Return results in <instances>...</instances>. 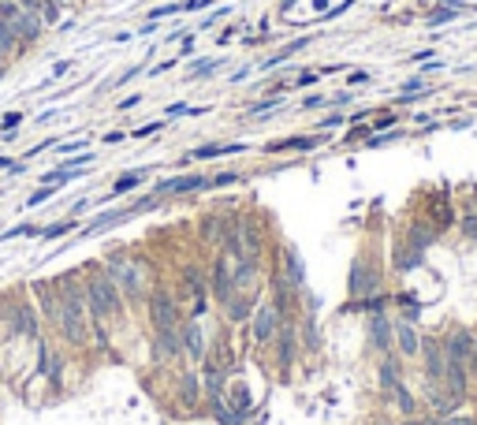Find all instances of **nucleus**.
I'll use <instances>...</instances> for the list:
<instances>
[{
    "mask_svg": "<svg viewBox=\"0 0 477 425\" xmlns=\"http://www.w3.org/2000/svg\"><path fill=\"white\" fill-rule=\"evenodd\" d=\"M23 45H19V37H16V30H11V23L8 19H0V52H19Z\"/></svg>",
    "mask_w": 477,
    "mask_h": 425,
    "instance_id": "obj_33",
    "label": "nucleus"
},
{
    "mask_svg": "<svg viewBox=\"0 0 477 425\" xmlns=\"http://www.w3.org/2000/svg\"><path fill=\"white\" fill-rule=\"evenodd\" d=\"M8 328L16 332V336L37 343L42 340V310H37L34 299H19L8 306Z\"/></svg>",
    "mask_w": 477,
    "mask_h": 425,
    "instance_id": "obj_11",
    "label": "nucleus"
},
{
    "mask_svg": "<svg viewBox=\"0 0 477 425\" xmlns=\"http://www.w3.org/2000/svg\"><path fill=\"white\" fill-rule=\"evenodd\" d=\"M347 291H351V299H366V295H377V291H384V287H380V265L369 258V254H358V258H354Z\"/></svg>",
    "mask_w": 477,
    "mask_h": 425,
    "instance_id": "obj_13",
    "label": "nucleus"
},
{
    "mask_svg": "<svg viewBox=\"0 0 477 425\" xmlns=\"http://www.w3.org/2000/svg\"><path fill=\"white\" fill-rule=\"evenodd\" d=\"M11 164H16L11 157H0V168H4V172H11Z\"/></svg>",
    "mask_w": 477,
    "mask_h": 425,
    "instance_id": "obj_55",
    "label": "nucleus"
},
{
    "mask_svg": "<svg viewBox=\"0 0 477 425\" xmlns=\"http://www.w3.org/2000/svg\"><path fill=\"white\" fill-rule=\"evenodd\" d=\"M198 191H209V176H202V172L171 176V179H161V183L153 187L157 198H187V194H198Z\"/></svg>",
    "mask_w": 477,
    "mask_h": 425,
    "instance_id": "obj_15",
    "label": "nucleus"
},
{
    "mask_svg": "<svg viewBox=\"0 0 477 425\" xmlns=\"http://www.w3.org/2000/svg\"><path fill=\"white\" fill-rule=\"evenodd\" d=\"M462 235L477 239V212H462Z\"/></svg>",
    "mask_w": 477,
    "mask_h": 425,
    "instance_id": "obj_40",
    "label": "nucleus"
},
{
    "mask_svg": "<svg viewBox=\"0 0 477 425\" xmlns=\"http://www.w3.org/2000/svg\"><path fill=\"white\" fill-rule=\"evenodd\" d=\"M369 425H395V421H388V418H377V421H369Z\"/></svg>",
    "mask_w": 477,
    "mask_h": 425,
    "instance_id": "obj_56",
    "label": "nucleus"
},
{
    "mask_svg": "<svg viewBox=\"0 0 477 425\" xmlns=\"http://www.w3.org/2000/svg\"><path fill=\"white\" fill-rule=\"evenodd\" d=\"M306 45H310V37H298V42H291V45H284L280 52H272V56H269V60H265V64H261V68H265V71L280 68V64H284V60H291V56H295V52H298V49H306Z\"/></svg>",
    "mask_w": 477,
    "mask_h": 425,
    "instance_id": "obj_28",
    "label": "nucleus"
},
{
    "mask_svg": "<svg viewBox=\"0 0 477 425\" xmlns=\"http://www.w3.org/2000/svg\"><path fill=\"white\" fill-rule=\"evenodd\" d=\"M78 228H83V220H78V217H71V212H68L64 220H52V224H45V228H42V235H37V239H42V243H52V239H68V235H75Z\"/></svg>",
    "mask_w": 477,
    "mask_h": 425,
    "instance_id": "obj_26",
    "label": "nucleus"
},
{
    "mask_svg": "<svg viewBox=\"0 0 477 425\" xmlns=\"http://www.w3.org/2000/svg\"><path fill=\"white\" fill-rule=\"evenodd\" d=\"M351 86H362V83H369V71H351V78H347Z\"/></svg>",
    "mask_w": 477,
    "mask_h": 425,
    "instance_id": "obj_50",
    "label": "nucleus"
},
{
    "mask_svg": "<svg viewBox=\"0 0 477 425\" xmlns=\"http://www.w3.org/2000/svg\"><path fill=\"white\" fill-rule=\"evenodd\" d=\"M224 228H228V212L220 209H209V212H198V243L202 246H220Z\"/></svg>",
    "mask_w": 477,
    "mask_h": 425,
    "instance_id": "obj_19",
    "label": "nucleus"
},
{
    "mask_svg": "<svg viewBox=\"0 0 477 425\" xmlns=\"http://www.w3.org/2000/svg\"><path fill=\"white\" fill-rule=\"evenodd\" d=\"M142 310H145V325L150 328H179L183 321H187V310H183V302L176 299V291H171V284L164 280V276L153 280Z\"/></svg>",
    "mask_w": 477,
    "mask_h": 425,
    "instance_id": "obj_3",
    "label": "nucleus"
},
{
    "mask_svg": "<svg viewBox=\"0 0 477 425\" xmlns=\"http://www.w3.org/2000/svg\"><path fill=\"white\" fill-rule=\"evenodd\" d=\"M462 8H440V11H433L429 16V26H444V23H452L455 16H459Z\"/></svg>",
    "mask_w": 477,
    "mask_h": 425,
    "instance_id": "obj_38",
    "label": "nucleus"
},
{
    "mask_svg": "<svg viewBox=\"0 0 477 425\" xmlns=\"http://www.w3.org/2000/svg\"><path fill=\"white\" fill-rule=\"evenodd\" d=\"M19 124H23V112H8V116H4V127H8V131H16Z\"/></svg>",
    "mask_w": 477,
    "mask_h": 425,
    "instance_id": "obj_49",
    "label": "nucleus"
},
{
    "mask_svg": "<svg viewBox=\"0 0 477 425\" xmlns=\"http://www.w3.org/2000/svg\"><path fill=\"white\" fill-rule=\"evenodd\" d=\"M171 395L179 400L183 414H202L205 410V392H202V373L198 366H179L171 377Z\"/></svg>",
    "mask_w": 477,
    "mask_h": 425,
    "instance_id": "obj_7",
    "label": "nucleus"
},
{
    "mask_svg": "<svg viewBox=\"0 0 477 425\" xmlns=\"http://www.w3.org/2000/svg\"><path fill=\"white\" fill-rule=\"evenodd\" d=\"M272 280H280L287 287H298V291H302V284H306V265H302L298 250L291 243H280L272 250Z\"/></svg>",
    "mask_w": 477,
    "mask_h": 425,
    "instance_id": "obj_10",
    "label": "nucleus"
},
{
    "mask_svg": "<svg viewBox=\"0 0 477 425\" xmlns=\"http://www.w3.org/2000/svg\"><path fill=\"white\" fill-rule=\"evenodd\" d=\"M328 135H291V138H280V142H269L265 153H287V150H298V153H310L317 145H325Z\"/></svg>",
    "mask_w": 477,
    "mask_h": 425,
    "instance_id": "obj_24",
    "label": "nucleus"
},
{
    "mask_svg": "<svg viewBox=\"0 0 477 425\" xmlns=\"http://www.w3.org/2000/svg\"><path fill=\"white\" fill-rule=\"evenodd\" d=\"M45 224H16V228H8V232H0V243H11V239H23V235H42Z\"/></svg>",
    "mask_w": 477,
    "mask_h": 425,
    "instance_id": "obj_34",
    "label": "nucleus"
},
{
    "mask_svg": "<svg viewBox=\"0 0 477 425\" xmlns=\"http://www.w3.org/2000/svg\"><path fill=\"white\" fill-rule=\"evenodd\" d=\"M164 16H179V4H161V8H153V11H150V23H161Z\"/></svg>",
    "mask_w": 477,
    "mask_h": 425,
    "instance_id": "obj_39",
    "label": "nucleus"
},
{
    "mask_svg": "<svg viewBox=\"0 0 477 425\" xmlns=\"http://www.w3.org/2000/svg\"><path fill=\"white\" fill-rule=\"evenodd\" d=\"M317 83V71H302L298 78H295V86H313Z\"/></svg>",
    "mask_w": 477,
    "mask_h": 425,
    "instance_id": "obj_48",
    "label": "nucleus"
},
{
    "mask_svg": "<svg viewBox=\"0 0 477 425\" xmlns=\"http://www.w3.org/2000/svg\"><path fill=\"white\" fill-rule=\"evenodd\" d=\"M71 71V64L68 60H64V64H56V68H52V78H64V75H68Z\"/></svg>",
    "mask_w": 477,
    "mask_h": 425,
    "instance_id": "obj_54",
    "label": "nucleus"
},
{
    "mask_svg": "<svg viewBox=\"0 0 477 425\" xmlns=\"http://www.w3.org/2000/svg\"><path fill=\"white\" fill-rule=\"evenodd\" d=\"M321 104H328V97L313 94V97H306V101H302V109H321Z\"/></svg>",
    "mask_w": 477,
    "mask_h": 425,
    "instance_id": "obj_46",
    "label": "nucleus"
},
{
    "mask_svg": "<svg viewBox=\"0 0 477 425\" xmlns=\"http://www.w3.org/2000/svg\"><path fill=\"white\" fill-rule=\"evenodd\" d=\"M246 142H209V145H198V150H191L187 157H183V164L191 161H213V157H228V153H243Z\"/></svg>",
    "mask_w": 477,
    "mask_h": 425,
    "instance_id": "obj_25",
    "label": "nucleus"
},
{
    "mask_svg": "<svg viewBox=\"0 0 477 425\" xmlns=\"http://www.w3.org/2000/svg\"><path fill=\"white\" fill-rule=\"evenodd\" d=\"M369 347L377 354H392L395 351V317H388V310L369 313Z\"/></svg>",
    "mask_w": 477,
    "mask_h": 425,
    "instance_id": "obj_18",
    "label": "nucleus"
},
{
    "mask_svg": "<svg viewBox=\"0 0 477 425\" xmlns=\"http://www.w3.org/2000/svg\"><path fill=\"white\" fill-rule=\"evenodd\" d=\"M392 403L399 407V414H403V418H410V414L418 410V400L410 395V388H406V384H399V388L392 392Z\"/></svg>",
    "mask_w": 477,
    "mask_h": 425,
    "instance_id": "obj_31",
    "label": "nucleus"
},
{
    "mask_svg": "<svg viewBox=\"0 0 477 425\" xmlns=\"http://www.w3.org/2000/svg\"><path fill=\"white\" fill-rule=\"evenodd\" d=\"M287 321H284V313L272 306L269 299H261L258 302V310H254V317H250V325L243 328L246 332V351H269L272 347V340L280 336V328H284Z\"/></svg>",
    "mask_w": 477,
    "mask_h": 425,
    "instance_id": "obj_4",
    "label": "nucleus"
},
{
    "mask_svg": "<svg viewBox=\"0 0 477 425\" xmlns=\"http://www.w3.org/2000/svg\"><path fill=\"white\" fill-rule=\"evenodd\" d=\"M171 68H179V60H164V64H157V68H150V75H164Z\"/></svg>",
    "mask_w": 477,
    "mask_h": 425,
    "instance_id": "obj_45",
    "label": "nucleus"
},
{
    "mask_svg": "<svg viewBox=\"0 0 477 425\" xmlns=\"http://www.w3.org/2000/svg\"><path fill=\"white\" fill-rule=\"evenodd\" d=\"M209 8V0H187V4H179V11H202Z\"/></svg>",
    "mask_w": 477,
    "mask_h": 425,
    "instance_id": "obj_47",
    "label": "nucleus"
},
{
    "mask_svg": "<svg viewBox=\"0 0 477 425\" xmlns=\"http://www.w3.org/2000/svg\"><path fill=\"white\" fill-rule=\"evenodd\" d=\"M261 299H265V284H258V287H235L231 295H228V302L217 306L220 310V321H228L231 328H246Z\"/></svg>",
    "mask_w": 477,
    "mask_h": 425,
    "instance_id": "obj_8",
    "label": "nucleus"
},
{
    "mask_svg": "<svg viewBox=\"0 0 477 425\" xmlns=\"http://www.w3.org/2000/svg\"><path fill=\"white\" fill-rule=\"evenodd\" d=\"M101 265H104V273L112 276V284L119 287V295L127 299V306L142 310V302H145V295H150V287L157 280L150 261H145L142 254H131V250H123V246H112V250L101 254Z\"/></svg>",
    "mask_w": 477,
    "mask_h": 425,
    "instance_id": "obj_1",
    "label": "nucleus"
},
{
    "mask_svg": "<svg viewBox=\"0 0 477 425\" xmlns=\"http://www.w3.org/2000/svg\"><path fill=\"white\" fill-rule=\"evenodd\" d=\"M60 191H64L60 183H42V187H37V191H30V198H26V202H23V209H37V205H45L49 198H56Z\"/></svg>",
    "mask_w": 477,
    "mask_h": 425,
    "instance_id": "obj_29",
    "label": "nucleus"
},
{
    "mask_svg": "<svg viewBox=\"0 0 477 425\" xmlns=\"http://www.w3.org/2000/svg\"><path fill=\"white\" fill-rule=\"evenodd\" d=\"M298 351H302V340H298V321H287L280 328V336L272 340V366H276V373H280V381H291V369L298 366Z\"/></svg>",
    "mask_w": 477,
    "mask_h": 425,
    "instance_id": "obj_9",
    "label": "nucleus"
},
{
    "mask_svg": "<svg viewBox=\"0 0 477 425\" xmlns=\"http://www.w3.org/2000/svg\"><path fill=\"white\" fill-rule=\"evenodd\" d=\"M150 362L157 369H179V366H187V351H183L179 328H150Z\"/></svg>",
    "mask_w": 477,
    "mask_h": 425,
    "instance_id": "obj_6",
    "label": "nucleus"
},
{
    "mask_svg": "<svg viewBox=\"0 0 477 425\" xmlns=\"http://www.w3.org/2000/svg\"><path fill=\"white\" fill-rule=\"evenodd\" d=\"M179 336H183V351H187V366H198V362H202V354H205V347H209L205 321L187 317V321L179 325Z\"/></svg>",
    "mask_w": 477,
    "mask_h": 425,
    "instance_id": "obj_17",
    "label": "nucleus"
},
{
    "mask_svg": "<svg viewBox=\"0 0 477 425\" xmlns=\"http://www.w3.org/2000/svg\"><path fill=\"white\" fill-rule=\"evenodd\" d=\"M399 425H436L433 418H414V414H410V418H403Z\"/></svg>",
    "mask_w": 477,
    "mask_h": 425,
    "instance_id": "obj_52",
    "label": "nucleus"
},
{
    "mask_svg": "<svg viewBox=\"0 0 477 425\" xmlns=\"http://www.w3.org/2000/svg\"><path fill=\"white\" fill-rule=\"evenodd\" d=\"M52 145H56V138H45V142H37V145H30V150L23 153V161H34L37 153H45V150H52Z\"/></svg>",
    "mask_w": 477,
    "mask_h": 425,
    "instance_id": "obj_42",
    "label": "nucleus"
},
{
    "mask_svg": "<svg viewBox=\"0 0 477 425\" xmlns=\"http://www.w3.org/2000/svg\"><path fill=\"white\" fill-rule=\"evenodd\" d=\"M395 354L399 358H418L421 354V336L414 321H406V317H395Z\"/></svg>",
    "mask_w": 477,
    "mask_h": 425,
    "instance_id": "obj_22",
    "label": "nucleus"
},
{
    "mask_svg": "<svg viewBox=\"0 0 477 425\" xmlns=\"http://www.w3.org/2000/svg\"><path fill=\"white\" fill-rule=\"evenodd\" d=\"M164 124H142L138 131H131V138H150V135H161Z\"/></svg>",
    "mask_w": 477,
    "mask_h": 425,
    "instance_id": "obj_41",
    "label": "nucleus"
},
{
    "mask_svg": "<svg viewBox=\"0 0 477 425\" xmlns=\"http://www.w3.org/2000/svg\"><path fill=\"white\" fill-rule=\"evenodd\" d=\"M150 172L153 168H131V172H123V176H116V183H112V191L104 194V198H97V202H116V198H123V194H131L135 187H142L145 179H150ZM94 202V205H97Z\"/></svg>",
    "mask_w": 477,
    "mask_h": 425,
    "instance_id": "obj_23",
    "label": "nucleus"
},
{
    "mask_svg": "<svg viewBox=\"0 0 477 425\" xmlns=\"http://www.w3.org/2000/svg\"><path fill=\"white\" fill-rule=\"evenodd\" d=\"M86 164H94V153H90V150L71 153V157H60V164H56V168H86Z\"/></svg>",
    "mask_w": 477,
    "mask_h": 425,
    "instance_id": "obj_35",
    "label": "nucleus"
},
{
    "mask_svg": "<svg viewBox=\"0 0 477 425\" xmlns=\"http://www.w3.org/2000/svg\"><path fill=\"white\" fill-rule=\"evenodd\" d=\"M83 150H90V142H83V138H75V142H56V157H71V153H83Z\"/></svg>",
    "mask_w": 477,
    "mask_h": 425,
    "instance_id": "obj_37",
    "label": "nucleus"
},
{
    "mask_svg": "<svg viewBox=\"0 0 477 425\" xmlns=\"http://www.w3.org/2000/svg\"><path fill=\"white\" fill-rule=\"evenodd\" d=\"M392 302H395V306L403 310V317H406V321H418V313H421V302H418L414 295H410V291H403V295H395Z\"/></svg>",
    "mask_w": 477,
    "mask_h": 425,
    "instance_id": "obj_32",
    "label": "nucleus"
},
{
    "mask_svg": "<svg viewBox=\"0 0 477 425\" xmlns=\"http://www.w3.org/2000/svg\"><path fill=\"white\" fill-rule=\"evenodd\" d=\"M220 71V60H198L191 68V78H205V75H217Z\"/></svg>",
    "mask_w": 477,
    "mask_h": 425,
    "instance_id": "obj_36",
    "label": "nucleus"
},
{
    "mask_svg": "<svg viewBox=\"0 0 477 425\" xmlns=\"http://www.w3.org/2000/svg\"><path fill=\"white\" fill-rule=\"evenodd\" d=\"M433 243H436V232H433V228H425V224H410V232H406V246H410V250L425 254Z\"/></svg>",
    "mask_w": 477,
    "mask_h": 425,
    "instance_id": "obj_27",
    "label": "nucleus"
},
{
    "mask_svg": "<svg viewBox=\"0 0 477 425\" xmlns=\"http://www.w3.org/2000/svg\"><path fill=\"white\" fill-rule=\"evenodd\" d=\"M78 276H83L86 284V299H90V317H101L104 325L112 328H123L127 325V299L119 295V287L112 284V276L104 273L101 258L97 261H86L83 269H78Z\"/></svg>",
    "mask_w": 477,
    "mask_h": 425,
    "instance_id": "obj_2",
    "label": "nucleus"
},
{
    "mask_svg": "<svg viewBox=\"0 0 477 425\" xmlns=\"http://www.w3.org/2000/svg\"><path fill=\"white\" fill-rule=\"evenodd\" d=\"M246 176L243 172H217V176H209V191H224V187H243Z\"/></svg>",
    "mask_w": 477,
    "mask_h": 425,
    "instance_id": "obj_30",
    "label": "nucleus"
},
{
    "mask_svg": "<svg viewBox=\"0 0 477 425\" xmlns=\"http://www.w3.org/2000/svg\"><path fill=\"white\" fill-rule=\"evenodd\" d=\"M436 425H473L470 418H459V414H444V418H433Z\"/></svg>",
    "mask_w": 477,
    "mask_h": 425,
    "instance_id": "obj_43",
    "label": "nucleus"
},
{
    "mask_svg": "<svg viewBox=\"0 0 477 425\" xmlns=\"http://www.w3.org/2000/svg\"><path fill=\"white\" fill-rule=\"evenodd\" d=\"M64 366H68L64 343L56 336H49V332H42V340H37V369H34V373L42 377L56 395H64Z\"/></svg>",
    "mask_w": 477,
    "mask_h": 425,
    "instance_id": "obj_5",
    "label": "nucleus"
},
{
    "mask_svg": "<svg viewBox=\"0 0 477 425\" xmlns=\"http://www.w3.org/2000/svg\"><path fill=\"white\" fill-rule=\"evenodd\" d=\"M131 135H123V131H109V135H104V142L109 145H116V142H127Z\"/></svg>",
    "mask_w": 477,
    "mask_h": 425,
    "instance_id": "obj_51",
    "label": "nucleus"
},
{
    "mask_svg": "<svg viewBox=\"0 0 477 425\" xmlns=\"http://www.w3.org/2000/svg\"><path fill=\"white\" fill-rule=\"evenodd\" d=\"M8 23H11V30H16L19 45L37 42V37H42V30H45L42 16H37V11H30V8H19V11H16V19H8Z\"/></svg>",
    "mask_w": 477,
    "mask_h": 425,
    "instance_id": "obj_21",
    "label": "nucleus"
},
{
    "mask_svg": "<svg viewBox=\"0 0 477 425\" xmlns=\"http://www.w3.org/2000/svg\"><path fill=\"white\" fill-rule=\"evenodd\" d=\"M231 258L224 250H213V261H209V295H213V306H224L228 295L235 291V276H231Z\"/></svg>",
    "mask_w": 477,
    "mask_h": 425,
    "instance_id": "obj_14",
    "label": "nucleus"
},
{
    "mask_svg": "<svg viewBox=\"0 0 477 425\" xmlns=\"http://www.w3.org/2000/svg\"><path fill=\"white\" fill-rule=\"evenodd\" d=\"M138 104H142V94H131V97L119 101V112H131V109H138Z\"/></svg>",
    "mask_w": 477,
    "mask_h": 425,
    "instance_id": "obj_44",
    "label": "nucleus"
},
{
    "mask_svg": "<svg viewBox=\"0 0 477 425\" xmlns=\"http://www.w3.org/2000/svg\"><path fill=\"white\" fill-rule=\"evenodd\" d=\"M421 373H425V384H444V369H447V354H444V343L440 336H421Z\"/></svg>",
    "mask_w": 477,
    "mask_h": 425,
    "instance_id": "obj_16",
    "label": "nucleus"
},
{
    "mask_svg": "<svg viewBox=\"0 0 477 425\" xmlns=\"http://www.w3.org/2000/svg\"><path fill=\"white\" fill-rule=\"evenodd\" d=\"M339 124H343V116H339V112H332L328 119H321V127H325V131H328V127H339Z\"/></svg>",
    "mask_w": 477,
    "mask_h": 425,
    "instance_id": "obj_53",
    "label": "nucleus"
},
{
    "mask_svg": "<svg viewBox=\"0 0 477 425\" xmlns=\"http://www.w3.org/2000/svg\"><path fill=\"white\" fill-rule=\"evenodd\" d=\"M440 343H444V354L452 358V362L470 366V354H473V332L470 328H452L447 336H440Z\"/></svg>",
    "mask_w": 477,
    "mask_h": 425,
    "instance_id": "obj_20",
    "label": "nucleus"
},
{
    "mask_svg": "<svg viewBox=\"0 0 477 425\" xmlns=\"http://www.w3.org/2000/svg\"><path fill=\"white\" fill-rule=\"evenodd\" d=\"M224 407H228V414L235 418V425H246L250 418H254L258 400H254V392H250V384H246L243 373H235L228 381V388H224Z\"/></svg>",
    "mask_w": 477,
    "mask_h": 425,
    "instance_id": "obj_12",
    "label": "nucleus"
}]
</instances>
